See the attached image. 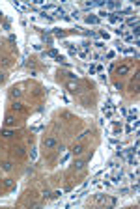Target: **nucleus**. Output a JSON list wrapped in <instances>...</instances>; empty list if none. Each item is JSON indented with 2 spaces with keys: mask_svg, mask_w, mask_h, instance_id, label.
Wrapping results in <instances>:
<instances>
[{
  "mask_svg": "<svg viewBox=\"0 0 140 209\" xmlns=\"http://www.w3.org/2000/svg\"><path fill=\"white\" fill-rule=\"evenodd\" d=\"M56 138H45L43 140V148H47V150H52V148H56Z\"/></svg>",
  "mask_w": 140,
  "mask_h": 209,
  "instance_id": "obj_1",
  "label": "nucleus"
},
{
  "mask_svg": "<svg viewBox=\"0 0 140 209\" xmlns=\"http://www.w3.org/2000/svg\"><path fill=\"white\" fill-rule=\"evenodd\" d=\"M116 73H118V75H127V73H129V65H125V63L118 65L116 67Z\"/></svg>",
  "mask_w": 140,
  "mask_h": 209,
  "instance_id": "obj_2",
  "label": "nucleus"
},
{
  "mask_svg": "<svg viewBox=\"0 0 140 209\" xmlns=\"http://www.w3.org/2000/svg\"><path fill=\"white\" fill-rule=\"evenodd\" d=\"M107 17H108V19H110V23H118V21H120V23H121V17L118 15L116 11H112V13H108Z\"/></svg>",
  "mask_w": 140,
  "mask_h": 209,
  "instance_id": "obj_3",
  "label": "nucleus"
},
{
  "mask_svg": "<svg viewBox=\"0 0 140 209\" xmlns=\"http://www.w3.org/2000/svg\"><path fill=\"white\" fill-rule=\"evenodd\" d=\"M112 112H114V107H112L110 103H107V105L103 107V114H105V116H110Z\"/></svg>",
  "mask_w": 140,
  "mask_h": 209,
  "instance_id": "obj_4",
  "label": "nucleus"
},
{
  "mask_svg": "<svg viewBox=\"0 0 140 209\" xmlns=\"http://www.w3.org/2000/svg\"><path fill=\"white\" fill-rule=\"evenodd\" d=\"M21 93H23V91H21V88H11V90H9V95H11V99L21 97Z\"/></svg>",
  "mask_w": 140,
  "mask_h": 209,
  "instance_id": "obj_5",
  "label": "nucleus"
},
{
  "mask_svg": "<svg viewBox=\"0 0 140 209\" xmlns=\"http://www.w3.org/2000/svg\"><path fill=\"white\" fill-rule=\"evenodd\" d=\"M73 155H80V153H84V146L82 144H77V146H73Z\"/></svg>",
  "mask_w": 140,
  "mask_h": 209,
  "instance_id": "obj_6",
  "label": "nucleus"
},
{
  "mask_svg": "<svg viewBox=\"0 0 140 209\" xmlns=\"http://www.w3.org/2000/svg\"><path fill=\"white\" fill-rule=\"evenodd\" d=\"M67 90H69V91H77V90H79V84H77V80H69V82H67Z\"/></svg>",
  "mask_w": 140,
  "mask_h": 209,
  "instance_id": "obj_7",
  "label": "nucleus"
},
{
  "mask_svg": "<svg viewBox=\"0 0 140 209\" xmlns=\"http://www.w3.org/2000/svg\"><path fill=\"white\" fill-rule=\"evenodd\" d=\"M86 23H88V24H97V23H99V17H97V15H88V17H86Z\"/></svg>",
  "mask_w": 140,
  "mask_h": 209,
  "instance_id": "obj_8",
  "label": "nucleus"
},
{
  "mask_svg": "<svg viewBox=\"0 0 140 209\" xmlns=\"http://www.w3.org/2000/svg\"><path fill=\"white\" fill-rule=\"evenodd\" d=\"M4 187L6 189H13V187H15V181H13L11 178H6L4 179Z\"/></svg>",
  "mask_w": 140,
  "mask_h": 209,
  "instance_id": "obj_9",
  "label": "nucleus"
},
{
  "mask_svg": "<svg viewBox=\"0 0 140 209\" xmlns=\"http://www.w3.org/2000/svg\"><path fill=\"white\" fill-rule=\"evenodd\" d=\"M75 170H82L84 166H86V161H84V159H80V161H75Z\"/></svg>",
  "mask_w": 140,
  "mask_h": 209,
  "instance_id": "obj_10",
  "label": "nucleus"
},
{
  "mask_svg": "<svg viewBox=\"0 0 140 209\" xmlns=\"http://www.w3.org/2000/svg\"><path fill=\"white\" fill-rule=\"evenodd\" d=\"M121 176H123V172H121V170H120V172H116L114 176H112V183H120L121 181Z\"/></svg>",
  "mask_w": 140,
  "mask_h": 209,
  "instance_id": "obj_11",
  "label": "nucleus"
},
{
  "mask_svg": "<svg viewBox=\"0 0 140 209\" xmlns=\"http://www.w3.org/2000/svg\"><path fill=\"white\" fill-rule=\"evenodd\" d=\"M127 26H138V19H136V17H131V19H127Z\"/></svg>",
  "mask_w": 140,
  "mask_h": 209,
  "instance_id": "obj_12",
  "label": "nucleus"
},
{
  "mask_svg": "<svg viewBox=\"0 0 140 209\" xmlns=\"http://www.w3.org/2000/svg\"><path fill=\"white\" fill-rule=\"evenodd\" d=\"M97 71H103V67L101 65H90V75H93V73H97Z\"/></svg>",
  "mask_w": 140,
  "mask_h": 209,
  "instance_id": "obj_13",
  "label": "nucleus"
},
{
  "mask_svg": "<svg viewBox=\"0 0 140 209\" xmlns=\"http://www.w3.org/2000/svg\"><path fill=\"white\" fill-rule=\"evenodd\" d=\"M11 108H13V110H17V112H21V110H23V105H21V103H19V101H13V105H11Z\"/></svg>",
  "mask_w": 140,
  "mask_h": 209,
  "instance_id": "obj_14",
  "label": "nucleus"
},
{
  "mask_svg": "<svg viewBox=\"0 0 140 209\" xmlns=\"http://www.w3.org/2000/svg\"><path fill=\"white\" fill-rule=\"evenodd\" d=\"M6 125H15V118H13L11 114L6 116Z\"/></svg>",
  "mask_w": 140,
  "mask_h": 209,
  "instance_id": "obj_15",
  "label": "nucleus"
},
{
  "mask_svg": "<svg viewBox=\"0 0 140 209\" xmlns=\"http://www.w3.org/2000/svg\"><path fill=\"white\" fill-rule=\"evenodd\" d=\"M105 6H107L108 9H114V8H120V4L118 2H105Z\"/></svg>",
  "mask_w": 140,
  "mask_h": 209,
  "instance_id": "obj_16",
  "label": "nucleus"
},
{
  "mask_svg": "<svg viewBox=\"0 0 140 209\" xmlns=\"http://www.w3.org/2000/svg\"><path fill=\"white\" fill-rule=\"evenodd\" d=\"M11 168H13V164H11V162H9V161H6L4 164H2V170H6V172H9V170H11Z\"/></svg>",
  "mask_w": 140,
  "mask_h": 209,
  "instance_id": "obj_17",
  "label": "nucleus"
},
{
  "mask_svg": "<svg viewBox=\"0 0 140 209\" xmlns=\"http://www.w3.org/2000/svg\"><path fill=\"white\" fill-rule=\"evenodd\" d=\"M47 56H52V58H58V52H56L54 49H52V51H49V52H47Z\"/></svg>",
  "mask_w": 140,
  "mask_h": 209,
  "instance_id": "obj_18",
  "label": "nucleus"
},
{
  "mask_svg": "<svg viewBox=\"0 0 140 209\" xmlns=\"http://www.w3.org/2000/svg\"><path fill=\"white\" fill-rule=\"evenodd\" d=\"M2 134H4V136H13V131H9V129H6V131H2Z\"/></svg>",
  "mask_w": 140,
  "mask_h": 209,
  "instance_id": "obj_19",
  "label": "nucleus"
},
{
  "mask_svg": "<svg viewBox=\"0 0 140 209\" xmlns=\"http://www.w3.org/2000/svg\"><path fill=\"white\" fill-rule=\"evenodd\" d=\"M43 198H47V200H49V198H52V192H51V190H43Z\"/></svg>",
  "mask_w": 140,
  "mask_h": 209,
  "instance_id": "obj_20",
  "label": "nucleus"
},
{
  "mask_svg": "<svg viewBox=\"0 0 140 209\" xmlns=\"http://www.w3.org/2000/svg\"><path fill=\"white\" fill-rule=\"evenodd\" d=\"M127 122H136V114H129V118H127Z\"/></svg>",
  "mask_w": 140,
  "mask_h": 209,
  "instance_id": "obj_21",
  "label": "nucleus"
},
{
  "mask_svg": "<svg viewBox=\"0 0 140 209\" xmlns=\"http://www.w3.org/2000/svg\"><path fill=\"white\" fill-rule=\"evenodd\" d=\"M105 198H107V196H103V194H95V200H97V202H103Z\"/></svg>",
  "mask_w": 140,
  "mask_h": 209,
  "instance_id": "obj_22",
  "label": "nucleus"
},
{
  "mask_svg": "<svg viewBox=\"0 0 140 209\" xmlns=\"http://www.w3.org/2000/svg\"><path fill=\"white\" fill-rule=\"evenodd\" d=\"M65 75H67L71 80H77V75H75V73H65Z\"/></svg>",
  "mask_w": 140,
  "mask_h": 209,
  "instance_id": "obj_23",
  "label": "nucleus"
},
{
  "mask_svg": "<svg viewBox=\"0 0 140 209\" xmlns=\"http://www.w3.org/2000/svg\"><path fill=\"white\" fill-rule=\"evenodd\" d=\"M108 205H116V198H108Z\"/></svg>",
  "mask_w": 140,
  "mask_h": 209,
  "instance_id": "obj_24",
  "label": "nucleus"
},
{
  "mask_svg": "<svg viewBox=\"0 0 140 209\" xmlns=\"http://www.w3.org/2000/svg\"><path fill=\"white\" fill-rule=\"evenodd\" d=\"M43 41H45V43H52V39L49 36H43Z\"/></svg>",
  "mask_w": 140,
  "mask_h": 209,
  "instance_id": "obj_25",
  "label": "nucleus"
},
{
  "mask_svg": "<svg viewBox=\"0 0 140 209\" xmlns=\"http://www.w3.org/2000/svg\"><path fill=\"white\" fill-rule=\"evenodd\" d=\"M54 34H56V36H60V37H64V32H62V30H54Z\"/></svg>",
  "mask_w": 140,
  "mask_h": 209,
  "instance_id": "obj_26",
  "label": "nucleus"
},
{
  "mask_svg": "<svg viewBox=\"0 0 140 209\" xmlns=\"http://www.w3.org/2000/svg\"><path fill=\"white\" fill-rule=\"evenodd\" d=\"M4 80H6V75H4L2 71H0V82H4Z\"/></svg>",
  "mask_w": 140,
  "mask_h": 209,
  "instance_id": "obj_27",
  "label": "nucleus"
}]
</instances>
